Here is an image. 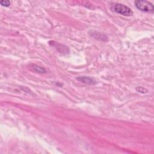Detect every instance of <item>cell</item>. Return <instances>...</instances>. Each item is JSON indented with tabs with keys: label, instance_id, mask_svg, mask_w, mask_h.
<instances>
[{
	"label": "cell",
	"instance_id": "7",
	"mask_svg": "<svg viewBox=\"0 0 154 154\" xmlns=\"http://www.w3.org/2000/svg\"><path fill=\"white\" fill-rule=\"evenodd\" d=\"M135 89L137 92H138L139 93H146L148 92V90L146 89H145L142 86L137 87Z\"/></svg>",
	"mask_w": 154,
	"mask_h": 154
},
{
	"label": "cell",
	"instance_id": "4",
	"mask_svg": "<svg viewBox=\"0 0 154 154\" xmlns=\"http://www.w3.org/2000/svg\"><path fill=\"white\" fill-rule=\"evenodd\" d=\"M76 80L79 81L80 82H81L83 83L86 84H96V81L93 78L90 76H79L76 78Z\"/></svg>",
	"mask_w": 154,
	"mask_h": 154
},
{
	"label": "cell",
	"instance_id": "5",
	"mask_svg": "<svg viewBox=\"0 0 154 154\" xmlns=\"http://www.w3.org/2000/svg\"><path fill=\"white\" fill-rule=\"evenodd\" d=\"M92 36H93V37H95L96 39H99L100 40H107V37L103 35V34H102L101 33H98V32H96V31H92Z\"/></svg>",
	"mask_w": 154,
	"mask_h": 154
},
{
	"label": "cell",
	"instance_id": "3",
	"mask_svg": "<svg viewBox=\"0 0 154 154\" xmlns=\"http://www.w3.org/2000/svg\"><path fill=\"white\" fill-rule=\"evenodd\" d=\"M49 44L51 46H53L56 48V49L60 52V53H65V54H68L69 53V49L68 48L61 44H59V43H57L55 41H50L49 42Z\"/></svg>",
	"mask_w": 154,
	"mask_h": 154
},
{
	"label": "cell",
	"instance_id": "1",
	"mask_svg": "<svg viewBox=\"0 0 154 154\" xmlns=\"http://www.w3.org/2000/svg\"><path fill=\"white\" fill-rule=\"evenodd\" d=\"M134 4L136 7L140 11L148 13H153L154 7L153 6L147 1H143V0H139V1H135Z\"/></svg>",
	"mask_w": 154,
	"mask_h": 154
},
{
	"label": "cell",
	"instance_id": "6",
	"mask_svg": "<svg viewBox=\"0 0 154 154\" xmlns=\"http://www.w3.org/2000/svg\"><path fill=\"white\" fill-rule=\"evenodd\" d=\"M32 69L34 70V71H35L39 74H45L46 72V71L45 68L39 66L38 65H33Z\"/></svg>",
	"mask_w": 154,
	"mask_h": 154
},
{
	"label": "cell",
	"instance_id": "2",
	"mask_svg": "<svg viewBox=\"0 0 154 154\" xmlns=\"http://www.w3.org/2000/svg\"><path fill=\"white\" fill-rule=\"evenodd\" d=\"M114 10L117 13L125 16H131L133 14L131 8L122 4H116L114 7Z\"/></svg>",
	"mask_w": 154,
	"mask_h": 154
},
{
	"label": "cell",
	"instance_id": "8",
	"mask_svg": "<svg viewBox=\"0 0 154 154\" xmlns=\"http://www.w3.org/2000/svg\"><path fill=\"white\" fill-rule=\"evenodd\" d=\"M0 4L4 7H9L10 6V2L9 1H0Z\"/></svg>",
	"mask_w": 154,
	"mask_h": 154
}]
</instances>
